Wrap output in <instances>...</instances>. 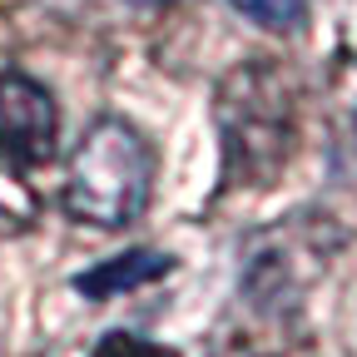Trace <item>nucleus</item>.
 <instances>
[{
    "label": "nucleus",
    "instance_id": "nucleus-3",
    "mask_svg": "<svg viewBox=\"0 0 357 357\" xmlns=\"http://www.w3.org/2000/svg\"><path fill=\"white\" fill-rule=\"evenodd\" d=\"M60 109L40 79L6 70L0 75V154L20 169H35L55 154Z\"/></svg>",
    "mask_w": 357,
    "mask_h": 357
},
{
    "label": "nucleus",
    "instance_id": "nucleus-7",
    "mask_svg": "<svg viewBox=\"0 0 357 357\" xmlns=\"http://www.w3.org/2000/svg\"><path fill=\"white\" fill-rule=\"evenodd\" d=\"M139 6H164V0H139Z\"/></svg>",
    "mask_w": 357,
    "mask_h": 357
},
{
    "label": "nucleus",
    "instance_id": "nucleus-4",
    "mask_svg": "<svg viewBox=\"0 0 357 357\" xmlns=\"http://www.w3.org/2000/svg\"><path fill=\"white\" fill-rule=\"evenodd\" d=\"M169 268H174V263H169L164 253H154V248H129V253H119V258H109V263H100V268H89V273H79V278H75V293L105 303V298H119V293L139 288V283L164 278Z\"/></svg>",
    "mask_w": 357,
    "mask_h": 357
},
{
    "label": "nucleus",
    "instance_id": "nucleus-5",
    "mask_svg": "<svg viewBox=\"0 0 357 357\" xmlns=\"http://www.w3.org/2000/svg\"><path fill=\"white\" fill-rule=\"evenodd\" d=\"M229 6H234L243 20L273 30V35H293V30L307 20V0H229Z\"/></svg>",
    "mask_w": 357,
    "mask_h": 357
},
{
    "label": "nucleus",
    "instance_id": "nucleus-6",
    "mask_svg": "<svg viewBox=\"0 0 357 357\" xmlns=\"http://www.w3.org/2000/svg\"><path fill=\"white\" fill-rule=\"evenodd\" d=\"M95 357H174V352H169V347H159V342L134 337V333H109V337L95 347Z\"/></svg>",
    "mask_w": 357,
    "mask_h": 357
},
{
    "label": "nucleus",
    "instance_id": "nucleus-2",
    "mask_svg": "<svg viewBox=\"0 0 357 357\" xmlns=\"http://www.w3.org/2000/svg\"><path fill=\"white\" fill-rule=\"evenodd\" d=\"M218 124L234 174L243 169V178H258L288 159V100L268 65H243L229 75L218 95Z\"/></svg>",
    "mask_w": 357,
    "mask_h": 357
},
{
    "label": "nucleus",
    "instance_id": "nucleus-1",
    "mask_svg": "<svg viewBox=\"0 0 357 357\" xmlns=\"http://www.w3.org/2000/svg\"><path fill=\"white\" fill-rule=\"evenodd\" d=\"M154 189V149L129 119H100L65 174V213L89 229H124Z\"/></svg>",
    "mask_w": 357,
    "mask_h": 357
}]
</instances>
